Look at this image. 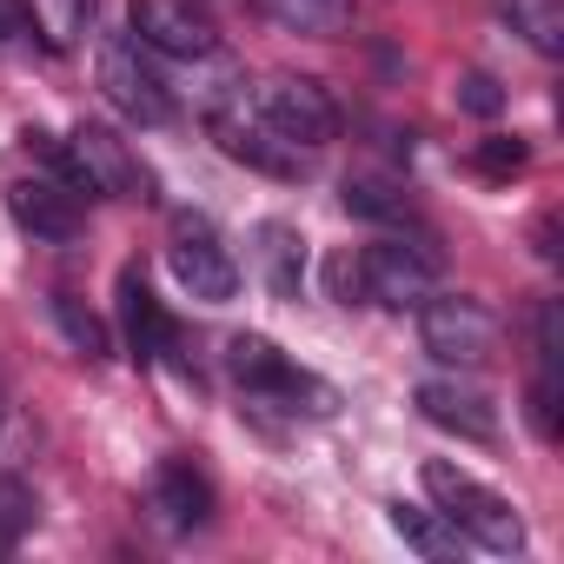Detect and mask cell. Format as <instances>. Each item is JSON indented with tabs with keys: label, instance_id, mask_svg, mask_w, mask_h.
I'll list each match as a JSON object with an SVG mask.
<instances>
[{
	"label": "cell",
	"instance_id": "5bb4252c",
	"mask_svg": "<svg viewBox=\"0 0 564 564\" xmlns=\"http://www.w3.org/2000/svg\"><path fill=\"white\" fill-rule=\"evenodd\" d=\"M120 333H127V352H133L140 366H160V359L180 346L173 319L160 313V300L147 293L140 272H120Z\"/></svg>",
	"mask_w": 564,
	"mask_h": 564
},
{
	"label": "cell",
	"instance_id": "ba28073f",
	"mask_svg": "<svg viewBox=\"0 0 564 564\" xmlns=\"http://www.w3.org/2000/svg\"><path fill=\"white\" fill-rule=\"evenodd\" d=\"M127 28L147 54H166V61H213L219 54V28L199 0H133Z\"/></svg>",
	"mask_w": 564,
	"mask_h": 564
},
{
	"label": "cell",
	"instance_id": "cb8c5ba5",
	"mask_svg": "<svg viewBox=\"0 0 564 564\" xmlns=\"http://www.w3.org/2000/svg\"><path fill=\"white\" fill-rule=\"evenodd\" d=\"M524 160H531L524 140H485V147H478V166H485V173H518Z\"/></svg>",
	"mask_w": 564,
	"mask_h": 564
},
{
	"label": "cell",
	"instance_id": "9c48e42d",
	"mask_svg": "<svg viewBox=\"0 0 564 564\" xmlns=\"http://www.w3.org/2000/svg\"><path fill=\"white\" fill-rule=\"evenodd\" d=\"M206 127H213L219 153H226V160H239V166H252V173L300 180V173L313 166V153H306V147H293L286 133H272L252 107H213V113H206Z\"/></svg>",
	"mask_w": 564,
	"mask_h": 564
},
{
	"label": "cell",
	"instance_id": "8fae6325",
	"mask_svg": "<svg viewBox=\"0 0 564 564\" xmlns=\"http://www.w3.org/2000/svg\"><path fill=\"white\" fill-rule=\"evenodd\" d=\"M8 213H14L21 232H34L47 246L80 239V193H67L61 180H14L8 186Z\"/></svg>",
	"mask_w": 564,
	"mask_h": 564
},
{
	"label": "cell",
	"instance_id": "ac0fdd59",
	"mask_svg": "<svg viewBox=\"0 0 564 564\" xmlns=\"http://www.w3.org/2000/svg\"><path fill=\"white\" fill-rule=\"evenodd\" d=\"M346 213L352 219H372V226H419V206H412V193L405 186H392V180H346Z\"/></svg>",
	"mask_w": 564,
	"mask_h": 564
},
{
	"label": "cell",
	"instance_id": "2e32d148",
	"mask_svg": "<svg viewBox=\"0 0 564 564\" xmlns=\"http://www.w3.org/2000/svg\"><path fill=\"white\" fill-rule=\"evenodd\" d=\"M259 265H265V286H272L279 300H300V279H306V239H300L293 226L265 219V226H259Z\"/></svg>",
	"mask_w": 564,
	"mask_h": 564
},
{
	"label": "cell",
	"instance_id": "7c38bea8",
	"mask_svg": "<svg viewBox=\"0 0 564 564\" xmlns=\"http://www.w3.org/2000/svg\"><path fill=\"white\" fill-rule=\"evenodd\" d=\"M419 412H425L438 432H458V438H471V445H491V438H498L491 399L471 392V386H458V379H425V386H419Z\"/></svg>",
	"mask_w": 564,
	"mask_h": 564
},
{
	"label": "cell",
	"instance_id": "5b68a950",
	"mask_svg": "<svg viewBox=\"0 0 564 564\" xmlns=\"http://www.w3.org/2000/svg\"><path fill=\"white\" fill-rule=\"evenodd\" d=\"M359 286L372 306L412 313L425 293H438V252L425 239H379L359 252Z\"/></svg>",
	"mask_w": 564,
	"mask_h": 564
},
{
	"label": "cell",
	"instance_id": "603a6c76",
	"mask_svg": "<svg viewBox=\"0 0 564 564\" xmlns=\"http://www.w3.org/2000/svg\"><path fill=\"white\" fill-rule=\"evenodd\" d=\"M326 286H333L339 306H359V300H366V286H359V259H352V252H339V259L326 265Z\"/></svg>",
	"mask_w": 564,
	"mask_h": 564
},
{
	"label": "cell",
	"instance_id": "44dd1931",
	"mask_svg": "<svg viewBox=\"0 0 564 564\" xmlns=\"http://www.w3.org/2000/svg\"><path fill=\"white\" fill-rule=\"evenodd\" d=\"M34 511H41L34 485H21V478H0V557H14V551H21V538L34 531Z\"/></svg>",
	"mask_w": 564,
	"mask_h": 564
},
{
	"label": "cell",
	"instance_id": "52a82bcc",
	"mask_svg": "<svg viewBox=\"0 0 564 564\" xmlns=\"http://www.w3.org/2000/svg\"><path fill=\"white\" fill-rule=\"evenodd\" d=\"M100 94H107L127 120H140V127H166V120H173V94H166V80L147 67V47H140L133 34H107V41H100Z\"/></svg>",
	"mask_w": 564,
	"mask_h": 564
},
{
	"label": "cell",
	"instance_id": "9a60e30c",
	"mask_svg": "<svg viewBox=\"0 0 564 564\" xmlns=\"http://www.w3.org/2000/svg\"><path fill=\"white\" fill-rule=\"evenodd\" d=\"M392 518V531L425 557V564H452L458 551H465V538H458V524L445 518V511H419V505H392L386 511Z\"/></svg>",
	"mask_w": 564,
	"mask_h": 564
},
{
	"label": "cell",
	"instance_id": "8992f818",
	"mask_svg": "<svg viewBox=\"0 0 564 564\" xmlns=\"http://www.w3.org/2000/svg\"><path fill=\"white\" fill-rule=\"evenodd\" d=\"M252 113L272 127V133H286L293 147L319 153L333 133H339V107L319 80H300V74H272L265 87H252Z\"/></svg>",
	"mask_w": 564,
	"mask_h": 564
},
{
	"label": "cell",
	"instance_id": "3957f363",
	"mask_svg": "<svg viewBox=\"0 0 564 564\" xmlns=\"http://www.w3.org/2000/svg\"><path fill=\"white\" fill-rule=\"evenodd\" d=\"M226 366L246 386V399H259V405H286V412H313V419H326L339 405L326 379H313L306 366H293L286 352H279L272 339H259V333H239L226 346Z\"/></svg>",
	"mask_w": 564,
	"mask_h": 564
},
{
	"label": "cell",
	"instance_id": "6da1fadb",
	"mask_svg": "<svg viewBox=\"0 0 564 564\" xmlns=\"http://www.w3.org/2000/svg\"><path fill=\"white\" fill-rule=\"evenodd\" d=\"M425 491H432V505L458 524L465 544L498 551V557H518V551H524V518L511 511V498L491 491V485H478V478L458 471L452 458H425Z\"/></svg>",
	"mask_w": 564,
	"mask_h": 564
},
{
	"label": "cell",
	"instance_id": "d4e9b609",
	"mask_svg": "<svg viewBox=\"0 0 564 564\" xmlns=\"http://www.w3.org/2000/svg\"><path fill=\"white\" fill-rule=\"evenodd\" d=\"M0 425H8V399H0Z\"/></svg>",
	"mask_w": 564,
	"mask_h": 564
},
{
	"label": "cell",
	"instance_id": "e0dca14e",
	"mask_svg": "<svg viewBox=\"0 0 564 564\" xmlns=\"http://www.w3.org/2000/svg\"><path fill=\"white\" fill-rule=\"evenodd\" d=\"M498 14L511 21V34H524L531 54H564V0H498Z\"/></svg>",
	"mask_w": 564,
	"mask_h": 564
},
{
	"label": "cell",
	"instance_id": "7a4b0ae2",
	"mask_svg": "<svg viewBox=\"0 0 564 564\" xmlns=\"http://www.w3.org/2000/svg\"><path fill=\"white\" fill-rule=\"evenodd\" d=\"M412 313H419V346H425L438 366L478 372V366L498 359L505 326H498V313H491L485 300H471V293H425Z\"/></svg>",
	"mask_w": 564,
	"mask_h": 564
},
{
	"label": "cell",
	"instance_id": "4fadbf2b",
	"mask_svg": "<svg viewBox=\"0 0 564 564\" xmlns=\"http://www.w3.org/2000/svg\"><path fill=\"white\" fill-rule=\"evenodd\" d=\"M153 511H160V524L166 531H206L213 524V485H206V471L199 465H186V458H166L160 471H153Z\"/></svg>",
	"mask_w": 564,
	"mask_h": 564
},
{
	"label": "cell",
	"instance_id": "d6986e66",
	"mask_svg": "<svg viewBox=\"0 0 564 564\" xmlns=\"http://www.w3.org/2000/svg\"><path fill=\"white\" fill-rule=\"evenodd\" d=\"M265 14L286 28V34H313V41H333L352 28V0H265Z\"/></svg>",
	"mask_w": 564,
	"mask_h": 564
},
{
	"label": "cell",
	"instance_id": "7402d4cb",
	"mask_svg": "<svg viewBox=\"0 0 564 564\" xmlns=\"http://www.w3.org/2000/svg\"><path fill=\"white\" fill-rule=\"evenodd\" d=\"M458 107H465V113H498L505 94H498L491 74H465V80H458Z\"/></svg>",
	"mask_w": 564,
	"mask_h": 564
},
{
	"label": "cell",
	"instance_id": "30bf717a",
	"mask_svg": "<svg viewBox=\"0 0 564 564\" xmlns=\"http://www.w3.org/2000/svg\"><path fill=\"white\" fill-rule=\"evenodd\" d=\"M74 153H80L94 193H107V199H153V173L140 166V153L113 127H80L74 133Z\"/></svg>",
	"mask_w": 564,
	"mask_h": 564
},
{
	"label": "cell",
	"instance_id": "ffe728a7",
	"mask_svg": "<svg viewBox=\"0 0 564 564\" xmlns=\"http://www.w3.org/2000/svg\"><path fill=\"white\" fill-rule=\"evenodd\" d=\"M47 306H54V326L67 333V346H74L80 359H107V352H113V333H107V326H100V319L74 300V293H54Z\"/></svg>",
	"mask_w": 564,
	"mask_h": 564
},
{
	"label": "cell",
	"instance_id": "277c9868",
	"mask_svg": "<svg viewBox=\"0 0 564 564\" xmlns=\"http://www.w3.org/2000/svg\"><path fill=\"white\" fill-rule=\"evenodd\" d=\"M166 265H173V279H180L199 306H226L239 293V259H232V246L219 239V226L206 213H180L173 219Z\"/></svg>",
	"mask_w": 564,
	"mask_h": 564
}]
</instances>
